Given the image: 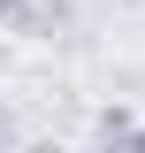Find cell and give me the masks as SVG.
Masks as SVG:
<instances>
[{"instance_id": "1", "label": "cell", "mask_w": 145, "mask_h": 153, "mask_svg": "<svg viewBox=\"0 0 145 153\" xmlns=\"http://www.w3.org/2000/svg\"><path fill=\"white\" fill-rule=\"evenodd\" d=\"M122 130H130V115H122V107H107L99 123H92V138H107V146H122Z\"/></svg>"}, {"instance_id": "2", "label": "cell", "mask_w": 145, "mask_h": 153, "mask_svg": "<svg viewBox=\"0 0 145 153\" xmlns=\"http://www.w3.org/2000/svg\"><path fill=\"white\" fill-rule=\"evenodd\" d=\"M122 146H138V153H145V130H138V123H130V130H122Z\"/></svg>"}, {"instance_id": "3", "label": "cell", "mask_w": 145, "mask_h": 153, "mask_svg": "<svg viewBox=\"0 0 145 153\" xmlns=\"http://www.w3.org/2000/svg\"><path fill=\"white\" fill-rule=\"evenodd\" d=\"M8 8H16V0H0V23H8Z\"/></svg>"}]
</instances>
